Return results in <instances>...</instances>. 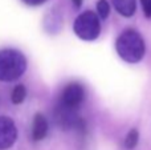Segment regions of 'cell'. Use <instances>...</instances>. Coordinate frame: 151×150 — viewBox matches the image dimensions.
<instances>
[{
	"mask_svg": "<svg viewBox=\"0 0 151 150\" xmlns=\"http://www.w3.org/2000/svg\"><path fill=\"white\" fill-rule=\"evenodd\" d=\"M115 49L123 61L129 64H137L143 58L146 45L139 32L135 29H126L118 36L115 41Z\"/></svg>",
	"mask_w": 151,
	"mask_h": 150,
	"instance_id": "1",
	"label": "cell"
},
{
	"mask_svg": "<svg viewBox=\"0 0 151 150\" xmlns=\"http://www.w3.org/2000/svg\"><path fill=\"white\" fill-rule=\"evenodd\" d=\"M27 71V58L20 50H0V81L11 82L20 79Z\"/></svg>",
	"mask_w": 151,
	"mask_h": 150,
	"instance_id": "2",
	"label": "cell"
},
{
	"mask_svg": "<svg viewBox=\"0 0 151 150\" xmlns=\"http://www.w3.org/2000/svg\"><path fill=\"white\" fill-rule=\"evenodd\" d=\"M73 31L78 39L83 41H94L101 33V21L96 12L85 11L76 17Z\"/></svg>",
	"mask_w": 151,
	"mask_h": 150,
	"instance_id": "3",
	"label": "cell"
},
{
	"mask_svg": "<svg viewBox=\"0 0 151 150\" xmlns=\"http://www.w3.org/2000/svg\"><path fill=\"white\" fill-rule=\"evenodd\" d=\"M55 120L61 129H76V130H85V121L77 114V110L65 108L60 105L55 110Z\"/></svg>",
	"mask_w": 151,
	"mask_h": 150,
	"instance_id": "4",
	"label": "cell"
},
{
	"mask_svg": "<svg viewBox=\"0 0 151 150\" xmlns=\"http://www.w3.org/2000/svg\"><path fill=\"white\" fill-rule=\"evenodd\" d=\"M83 98H85V90H83L82 85L78 82H70L64 88L63 93H61L60 105L77 110L81 106V104L83 102Z\"/></svg>",
	"mask_w": 151,
	"mask_h": 150,
	"instance_id": "5",
	"label": "cell"
},
{
	"mask_svg": "<svg viewBox=\"0 0 151 150\" xmlns=\"http://www.w3.org/2000/svg\"><path fill=\"white\" fill-rule=\"evenodd\" d=\"M17 140V128L12 118L0 116V150H8Z\"/></svg>",
	"mask_w": 151,
	"mask_h": 150,
	"instance_id": "6",
	"label": "cell"
},
{
	"mask_svg": "<svg viewBox=\"0 0 151 150\" xmlns=\"http://www.w3.org/2000/svg\"><path fill=\"white\" fill-rule=\"evenodd\" d=\"M48 134V121L44 114L37 113L35 114L33 124H32V140L33 141H41L47 137Z\"/></svg>",
	"mask_w": 151,
	"mask_h": 150,
	"instance_id": "7",
	"label": "cell"
},
{
	"mask_svg": "<svg viewBox=\"0 0 151 150\" xmlns=\"http://www.w3.org/2000/svg\"><path fill=\"white\" fill-rule=\"evenodd\" d=\"M115 11L125 17H131L137 11V0H111Z\"/></svg>",
	"mask_w": 151,
	"mask_h": 150,
	"instance_id": "8",
	"label": "cell"
},
{
	"mask_svg": "<svg viewBox=\"0 0 151 150\" xmlns=\"http://www.w3.org/2000/svg\"><path fill=\"white\" fill-rule=\"evenodd\" d=\"M27 97V89L24 85H16L12 90V94H11V101H12L15 105H20Z\"/></svg>",
	"mask_w": 151,
	"mask_h": 150,
	"instance_id": "9",
	"label": "cell"
},
{
	"mask_svg": "<svg viewBox=\"0 0 151 150\" xmlns=\"http://www.w3.org/2000/svg\"><path fill=\"white\" fill-rule=\"evenodd\" d=\"M138 141H139V132L138 130L137 129L129 130V133L125 137V148L129 149V150L134 149L137 145H138Z\"/></svg>",
	"mask_w": 151,
	"mask_h": 150,
	"instance_id": "10",
	"label": "cell"
},
{
	"mask_svg": "<svg viewBox=\"0 0 151 150\" xmlns=\"http://www.w3.org/2000/svg\"><path fill=\"white\" fill-rule=\"evenodd\" d=\"M97 15H98L99 20H105L109 17L110 15V4L107 0H98L97 1Z\"/></svg>",
	"mask_w": 151,
	"mask_h": 150,
	"instance_id": "11",
	"label": "cell"
},
{
	"mask_svg": "<svg viewBox=\"0 0 151 150\" xmlns=\"http://www.w3.org/2000/svg\"><path fill=\"white\" fill-rule=\"evenodd\" d=\"M141 5H142V11H143L145 16L147 19L151 17V0H141Z\"/></svg>",
	"mask_w": 151,
	"mask_h": 150,
	"instance_id": "12",
	"label": "cell"
},
{
	"mask_svg": "<svg viewBox=\"0 0 151 150\" xmlns=\"http://www.w3.org/2000/svg\"><path fill=\"white\" fill-rule=\"evenodd\" d=\"M21 1H23L24 4H27V5H31V7H36V5L44 4L47 0H21Z\"/></svg>",
	"mask_w": 151,
	"mask_h": 150,
	"instance_id": "13",
	"label": "cell"
},
{
	"mask_svg": "<svg viewBox=\"0 0 151 150\" xmlns=\"http://www.w3.org/2000/svg\"><path fill=\"white\" fill-rule=\"evenodd\" d=\"M72 1H73V4H74L76 8H80L81 5H82V1H83V0H72Z\"/></svg>",
	"mask_w": 151,
	"mask_h": 150,
	"instance_id": "14",
	"label": "cell"
}]
</instances>
